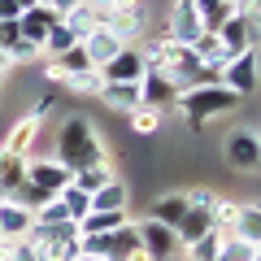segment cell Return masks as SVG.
Returning a JSON list of instances; mask_svg holds the SVG:
<instances>
[{
  "mask_svg": "<svg viewBox=\"0 0 261 261\" xmlns=\"http://www.w3.org/2000/svg\"><path fill=\"white\" fill-rule=\"evenodd\" d=\"M22 174H27V183H35V187H44L48 196H57V192H65V187H70L74 170L61 166L57 157H35V152H31V157L22 161Z\"/></svg>",
  "mask_w": 261,
  "mask_h": 261,
  "instance_id": "5",
  "label": "cell"
},
{
  "mask_svg": "<svg viewBox=\"0 0 261 261\" xmlns=\"http://www.w3.org/2000/svg\"><path fill=\"white\" fill-rule=\"evenodd\" d=\"M18 39H22V31H18V18L0 22V48H5V53H9V48L18 44Z\"/></svg>",
  "mask_w": 261,
  "mask_h": 261,
  "instance_id": "36",
  "label": "cell"
},
{
  "mask_svg": "<svg viewBox=\"0 0 261 261\" xmlns=\"http://www.w3.org/2000/svg\"><path fill=\"white\" fill-rule=\"evenodd\" d=\"M61 166L70 170H87V166H105L109 161V144L96 135L92 118H83V113H70V118L61 122V130H57V152H53Z\"/></svg>",
  "mask_w": 261,
  "mask_h": 261,
  "instance_id": "1",
  "label": "cell"
},
{
  "mask_svg": "<svg viewBox=\"0 0 261 261\" xmlns=\"http://www.w3.org/2000/svg\"><path fill=\"white\" fill-rule=\"evenodd\" d=\"M18 5H13V0H0V22H9V18H18Z\"/></svg>",
  "mask_w": 261,
  "mask_h": 261,
  "instance_id": "42",
  "label": "cell"
},
{
  "mask_svg": "<svg viewBox=\"0 0 261 261\" xmlns=\"http://www.w3.org/2000/svg\"><path fill=\"white\" fill-rule=\"evenodd\" d=\"M109 178H113V166L105 161V166H87V170H74V178H70V183H74L79 192H87V196H92L96 187H100V183H109Z\"/></svg>",
  "mask_w": 261,
  "mask_h": 261,
  "instance_id": "27",
  "label": "cell"
},
{
  "mask_svg": "<svg viewBox=\"0 0 261 261\" xmlns=\"http://www.w3.org/2000/svg\"><path fill=\"white\" fill-rule=\"evenodd\" d=\"M231 235H240V240H252V244H261V205H257V200H240V218H235Z\"/></svg>",
  "mask_w": 261,
  "mask_h": 261,
  "instance_id": "21",
  "label": "cell"
},
{
  "mask_svg": "<svg viewBox=\"0 0 261 261\" xmlns=\"http://www.w3.org/2000/svg\"><path fill=\"white\" fill-rule=\"evenodd\" d=\"M226 161H231V170L235 174H257V166H261V140H257V130H235L231 140H226Z\"/></svg>",
  "mask_w": 261,
  "mask_h": 261,
  "instance_id": "8",
  "label": "cell"
},
{
  "mask_svg": "<svg viewBox=\"0 0 261 261\" xmlns=\"http://www.w3.org/2000/svg\"><path fill=\"white\" fill-rule=\"evenodd\" d=\"M209 231H214V222H209V205H187L183 222L174 226V240H178V248H187V244H196L200 235H209Z\"/></svg>",
  "mask_w": 261,
  "mask_h": 261,
  "instance_id": "15",
  "label": "cell"
},
{
  "mask_svg": "<svg viewBox=\"0 0 261 261\" xmlns=\"http://www.w3.org/2000/svg\"><path fill=\"white\" fill-rule=\"evenodd\" d=\"M200 18H196V9H192V0H170V9H166V18H161V35H170L174 44H187L192 48V39L200 35Z\"/></svg>",
  "mask_w": 261,
  "mask_h": 261,
  "instance_id": "6",
  "label": "cell"
},
{
  "mask_svg": "<svg viewBox=\"0 0 261 261\" xmlns=\"http://www.w3.org/2000/svg\"><path fill=\"white\" fill-rule=\"evenodd\" d=\"M22 161H27V157H9V152H0V196H9L13 187L27 178V174H22Z\"/></svg>",
  "mask_w": 261,
  "mask_h": 261,
  "instance_id": "30",
  "label": "cell"
},
{
  "mask_svg": "<svg viewBox=\"0 0 261 261\" xmlns=\"http://www.w3.org/2000/svg\"><path fill=\"white\" fill-rule=\"evenodd\" d=\"M218 261H261V244L240 240V235L226 231V235H222V252H218Z\"/></svg>",
  "mask_w": 261,
  "mask_h": 261,
  "instance_id": "24",
  "label": "cell"
},
{
  "mask_svg": "<svg viewBox=\"0 0 261 261\" xmlns=\"http://www.w3.org/2000/svg\"><path fill=\"white\" fill-rule=\"evenodd\" d=\"M126 205H130V187L122 183L118 174L92 192V209H100V214H113V209H126Z\"/></svg>",
  "mask_w": 261,
  "mask_h": 261,
  "instance_id": "19",
  "label": "cell"
},
{
  "mask_svg": "<svg viewBox=\"0 0 261 261\" xmlns=\"http://www.w3.org/2000/svg\"><path fill=\"white\" fill-rule=\"evenodd\" d=\"M57 9H48V5H31V9H22L18 13V31H22V39L27 44H35L39 53H44V39H48V31L57 27Z\"/></svg>",
  "mask_w": 261,
  "mask_h": 261,
  "instance_id": "12",
  "label": "cell"
},
{
  "mask_svg": "<svg viewBox=\"0 0 261 261\" xmlns=\"http://www.w3.org/2000/svg\"><path fill=\"white\" fill-rule=\"evenodd\" d=\"M100 87H105L100 70H87V74H74V79H70L65 92H74V96H100Z\"/></svg>",
  "mask_w": 261,
  "mask_h": 261,
  "instance_id": "33",
  "label": "cell"
},
{
  "mask_svg": "<svg viewBox=\"0 0 261 261\" xmlns=\"http://www.w3.org/2000/svg\"><path fill=\"white\" fill-rule=\"evenodd\" d=\"M140 96H144V105H152V109H174L178 87H174V79L161 74V70H144V79H140Z\"/></svg>",
  "mask_w": 261,
  "mask_h": 261,
  "instance_id": "13",
  "label": "cell"
},
{
  "mask_svg": "<svg viewBox=\"0 0 261 261\" xmlns=\"http://www.w3.org/2000/svg\"><path fill=\"white\" fill-rule=\"evenodd\" d=\"M39 130H44V122L31 118V113H22V118L9 126V135L0 140V152H9V157H31L35 144H39Z\"/></svg>",
  "mask_w": 261,
  "mask_h": 261,
  "instance_id": "11",
  "label": "cell"
},
{
  "mask_svg": "<svg viewBox=\"0 0 261 261\" xmlns=\"http://www.w3.org/2000/svg\"><path fill=\"white\" fill-rule=\"evenodd\" d=\"M187 192H166V196H157L152 200V214L148 218H157V222H166V226H178L183 222V214H187Z\"/></svg>",
  "mask_w": 261,
  "mask_h": 261,
  "instance_id": "20",
  "label": "cell"
},
{
  "mask_svg": "<svg viewBox=\"0 0 261 261\" xmlns=\"http://www.w3.org/2000/svg\"><path fill=\"white\" fill-rule=\"evenodd\" d=\"M218 83H222L226 92H235L240 100H244V96H257V87H261V61H257V48L226 57L222 70H218Z\"/></svg>",
  "mask_w": 261,
  "mask_h": 261,
  "instance_id": "4",
  "label": "cell"
},
{
  "mask_svg": "<svg viewBox=\"0 0 261 261\" xmlns=\"http://www.w3.org/2000/svg\"><path fill=\"white\" fill-rule=\"evenodd\" d=\"M9 200H18V205H27L31 214H35V209L44 205V200H53V196H48L44 187H35V183H27V178H22V183H18V187L9 192Z\"/></svg>",
  "mask_w": 261,
  "mask_h": 261,
  "instance_id": "32",
  "label": "cell"
},
{
  "mask_svg": "<svg viewBox=\"0 0 261 261\" xmlns=\"http://www.w3.org/2000/svg\"><path fill=\"white\" fill-rule=\"evenodd\" d=\"M144 70H148V57L140 53V44H126V48H118L113 61L100 65V79L105 83H140Z\"/></svg>",
  "mask_w": 261,
  "mask_h": 261,
  "instance_id": "7",
  "label": "cell"
},
{
  "mask_svg": "<svg viewBox=\"0 0 261 261\" xmlns=\"http://www.w3.org/2000/svg\"><path fill=\"white\" fill-rule=\"evenodd\" d=\"M130 222V209H113V214H100V209H92V214H83L79 218V235H109V231H118V226H126Z\"/></svg>",
  "mask_w": 261,
  "mask_h": 261,
  "instance_id": "18",
  "label": "cell"
},
{
  "mask_svg": "<svg viewBox=\"0 0 261 261\" xmlns=\"http://www.w3.org/2000/svg\"><path fill=\"white\" fill-rule=\"evenodd\" d=\"M222 235H226V231L200 235L196 244H187V248H183V257H187V261H218V252H222Z\"/></svg>",
  "mask_w": 261,
  "mask_h": 261,
  "instance_id": "25",
  "label": "cell"
},
{
  "mask_svg": "<svg viewBox=\"0 0 261 261\" xmlns=\"http://www.w3.org/2000/svg\"><path fill=\"white\" fill-rule=\"evenodd\" d=\"M135 231H140V248L148 252L152 261H166L178 252V240H174V226L157 222V218H140L135 222Z\"/></svg>",
  "mask_w": 261,
  "mask_h": 261,
  "instance_id": "9",
  "label": "cell"
},
{
  "mask_svg": "<svg viewBox=\"0 0 261 261\" xmlns=\"http://www.w3.org/2000/svg\"><path fill=\"white\" fill-rule=\"evenodd\" d=\"M13 5H18V9H31V5H39V0H13Z\"/></svg>",
  "mask_w": 261,
  "mask_h": 261,
  "instance_id": "44",
  "label": "cell"
},
{
  "mask_svg": "<svg viewBox=\"0 0 261 261\" xmlns=\"http://www.w3.org/2000/svg\"><path fill=\"white\" fill-rule=\"evenodd\" d=\"M235 218H240V200H231V196H214V205H209V222H214V231H231Z\"/></svg>",
  "mask_w": 261,
  "mask_h": 261,
  "instance_id": "26",
  "label": "cell"
},
{
  "mask_svg": "<svg viewBox=\"0 0 261 261\" xmlns=\"http://www.w3.org/2000/svg\"><path fill=\"white\" fill-rule=\"evenodd\" d=\"M53 61L61 65V70H65V74H70V79H74V74H87V70H96V65L87 61L83 44H74V48H65V53H61V57H53Z\"/></svg>",
  "mask_w": 261,
  "mask_h": 261,
  "instance_id": "31",
  "label": "cell"
},
{
  "mask_svg": "<svg viewBox=\"0 0 261 261\" xmlns=\"http://www.w3.org/2000/svg\"><path fill=\"white\" fill-rule=\"evenodd\" d=\"M5 261H39V257H35V248H31L27 240H18V244H13V252H9Z\"/></svg>",
  "mask_w": 261,
  "mask_h": 261,
  "instance_id": "39",
  "label": "cell"
},
{
  "mask_svg": "<svg viewBox=\"0 0 261 261\" xmlns=\"http://www.w3.org/2000/svg\"><path fill=\"white\" fill-rule=\"evenodd\" d=\"M235 105H240V96L226 92L222 83H200V87H187V92L174 96V109L187 118V126H192L196 135H200V130H205L214 118L235 113Z\"/></svg>",
  "mask_w": 261,
  "mask_h": 261,
  "instance_id": "2",
  "label": "cell"
},
{
  "mask_svg": "<svg viewBox=\"0 0 261 261\" xmlns=\"http://www.w3.org/2000/svg\"><path fill=\"white\" fill-rule=\"evenodd\" d=\"M83 5H92V9L100 13V18H105V13H109V0H83ZM100 27H105V22H100Z\"/></svg>",
  "mask_w": 261,
  "mask_h": 261,
  "instance_id": "43",
  "label": "cell"
},
{
  "mask_svg": "<svg viewBox=\"0 0 261 261\" xmlns=\"http://www.w3.org/2000/svg\"><path fill=\"white\" fill-rule=\"evenodd\" d=\"M39 5H48V9H57V18H61V13H70L79 5V0H39Z\"/></svg>",
  "mask_w": 261,
  "mask_h": 261,
  "instance_id": "40",
  "label": "cell"
},
{
  "mask_svg": "<svg viewBox=\"0 0 261 261\" xmlns=\"http://www.w3.org/2000/svg\"><path fill=\"white\" fill-rule=\"evenodd\" d=\"M126 122H130V135H157L161 130V122H166V109H152V105H140V109H130L126 113Z\"/></svg>",
  "mask_w": 261,
  "mask_h": 261,
  "instance_id": "22",
  "label": "cell"
},
{
  "mask_svg": "<svg viewBox=\"0 0 261 261\" xmlns=\"http://www.w3.org/2000/svg\"><path fill=\"white\" fill-rule=\"evenodd\" d=\"M74 261H105V257H83V252H79V257H74Z\"/></svg>",
  "mask_w": 261,
  "mask_h": 261,
  "instance_id": "45",
  "label": "cell"
},
{
  "mask_svg": "<svg viewBox=\"0 0 261 261\" xmlns=\"http://www.w3.org/2000/svg\"><path fill=\"white\" fill-rule=\"evenodd\" d=\"M109 13H140V18H148V0H109Z\"/></svg>",
  "mask_w": 261,
  "mask_h": 261,
  "instance_id": "35",
  "label": "cell"
},
{
  "mask_svg": "<svg viewBox=\"0 0 261 261\" xmlns=\"http://www.w3.org/2000/svg\"><path fill=\"white\" fill-rule=\"evenodd\" d=\"M257 22H261V18H240V13H231V18H226L222 27L214 31V35L222 39L226 57H235V53H248V48H257Z\"/></svg>",
  "mask_w": 261,
  "mask_h": 261,
  "instance_id": "10",
  "label": "cell"
},
{
  "mask_svg": "<svg viewBox=\"0 0 261 261\" xmlns=\"http://www.w3.org/2000/svg\"><path fill=\"white\" fill-rule=\"evenodd\" d=\"M53 109H57V96H53V92H44V96L35 100V109H31V118H39V122H44Z\"/></svg>",
  "mask_w": 261,
  "mask_h": 261,
  "instance_id": "37",
  "label": "cell"
},
{
  "mask_svg": "<svg viewBox=\"0 0 261 261\" xmlns=\"http://www.w3.org/2000/svg\"><path fill=\"white\" fill-rule=\"evenodd\" d=\"M31 226H35V218H31L27 205H18V200H0V235H13V240H27Z\"/></svg>",
  "mask_w": 261,
  "mask_h": 261,
  "instance_id": "16",
  "label": "cell"
},
{
  "mask_svg": "<svg viewBox=\"0 0 261 261\" xmlns=\"http://www.w3.org/2000/svg\"><path fill=\"white\" fill-rule=\"evenodd\" d=\"M13 70H18V65H13V57L5 53V48H0V83H5V79H9Z\"/></svg>",
  "mask_w": 261,
  "mask_h": 261,
  "instance_id": "41",
  "label": "cell"
},
{
  "mask_svg": "<svg viewBox=\"0 0 261 261\" xmlns=\"http://www.w3.org/2000/svg\"><path fill=\"white\" fill-rule=\"evenodd\" d=\"M57 200L65 205V214H70V222H79L83 214H92V196H87V192H79L74 183L65 187V192H57Z\"/></svg>",
  "mask_w": 261,
  "mask_h": 261,
  "instance_id": "28",
  "label": "cell"
},
{
  "mask_svg": "<svg viewBox=\"0 0 261 261\" xmlns=\"http://www.w3.org/2000/svg\"><path fill=\"white\" fill-rule=\"evenodd\" d=\"M79 44H83V53H87V61H92L96 70H100L105 61H113V57H118V48H126V44H122V39L113 35L109 27H92V31H87L83 39H79Z\"/></svg>",
  "mask_w": 261,
  "mask_h": 261,
  "instance_id": "14",
  "label": "cell"
},
{
  "mask_svg": "<svg viewBox=\"0 0 261 261\" xmlns=\"http://www.w3.org/2000/svg\"><path fill=\"white\" fill-rule=\"evenodd\" d=\"M231 9L240 18H261V0H231Z\"/></svg>",
  "mask_w": 261,
  "mask_h": 261,
  "instance_id": "38",
  "label": "cell"
},
{
  "mask_svg": "<svg viewBox=\"0 0 261 261\" xmlns=\"http://www.w3.org/2000/svg\"><path fill=\"white\" fill-rule=\"evenodd\" d=\"M79 44V31H70L65 22H57L53 31H48V39H44V57H61L65 48H74Z\"/></svg>",
  "mask_w": 261,
  "mask_h": 261,
  "instance_id": "29",
  "label": "cell"
},
{
  "mask_svg": "<svg viewBox=\"0 0 261 261\" xmlns=\"http://www.w3.org/2000/svg\"><path fill=\"white\" fill-rule=\"evenodd\" d=\"M39 74H44V83H53V87H65V83H70V74H65L53 57H39Z\"/></svg>",
  "mask_w": 261,
  "mask_h": 261,
  "instance_id": "34",
  "label": "cell"
},
{
  "mask_svg": "<svg viewBox=\"0 0 261 261\" xmlns=\"http://www.w3.org/2000/svg\"><path fill=\"white\" fill-rule=\"evenodd\" d=\"M192 9H196V18H200V27H205V31H218L235 13L231 0H192Z\"/></svg>",
  "mask_w": 261,
  "mask_h": 261,
  "instance_id": "23",
  "label": "cell"
},
{
  "mask_svg": "<svg viewBox=\"0 0 261 261\" xmlns=\"http://www.w3.org/2000/svg\"><path fill=\"white\" fill-rule=\"evenodd\" d=\"M96 100H105V109L113 113H130L144 105V96H140V83H105Z\"/></svg>",
  "mask_w": 261,
  "mask_h": 261,
  "instance_id": "17",
  "label": "cell"
},
{
  "mask_svg": "<svg viewBox=\"0 0 261 261\" xmlns=\"http://www.w3.org/2000/svg\"><path fill=\"white\" fill-rule=\"evenodd\" d=\"M27 244L35 248L39 261H74L79 257V226L61 222V226H31Z\"/></svg>",
  "mask_w": 261,
  "mask_h": 261,
  "instance_id": "3",
  "label": "cell"
}]
</instances>
